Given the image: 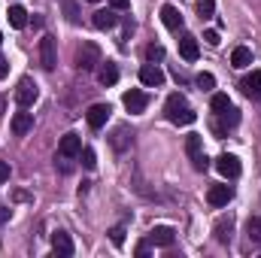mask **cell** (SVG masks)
<instances>
[{
	"instance_id": "obj_1",
	"label": "cell",
	"mask_w": 261,
	"mask_h": 258,
	"mask_svg": "<svg viewBox=\"0 0 261 258\" xmlns=\"http://www.w3.org/2000/svg\"><path fill=\"white\" fill-rule=\"evenodd\" d=\"M164 113H167V119H170L173 125H192V122L197 119V113L186 104L182 94H170L167 104H164Z\"/></svg>"
},
{
	"instance_id": "obj_2",
	"label": "cell",
	"mask_w": 261,
	"mask_h": 258,
	"mask_svg": "<svg viewBox=\"0 0 261 258\" xmlns=\"http://www.w3.org/2000/svg\"><path fill=\"white\" fill-rule=\"evenodd\" d=\"M37 97H40L37 82H34L31 76L18 79V85H15V104H18L21 110H28V107H34V104H37Z\"/></svg>"
},
{
	"instance_id": "obj_3",
	"label": "cell",
	"mask_w": 261,
	"mask_h": 258,
	"mask_svg": "<svg viewBox=\"0 0 261 258\" xmlns=\"http://www.w3.org/2000/svg\"><path fill=\"white\" fill-rule=\"evenodd\" d=\"M186 152H189V158H192V164H195L197 173H203V170L210 167V161H206V155H203V137H200V134H189V137H186Z\"/></svg>"
},
{
	"instance_id": "obj_4",
	"label": "cell",
	"mask_w": 261,
	"mask_h": 258,
	"mask_svg": "<svg viewBox=\"0 0 261 258\" xmlns=\"http://www.w3.org/2000/svg\"><path fill=\"white\" fill-rule=\"evenodd\" d=\"M97 64H103L100 61V46L97 43H82V49L76 52V67L79 70H94Z\"/></svg>"
},
{
	"instance_id": "obj_5",
	"label": "cell",
	"mask_w": 261,
	"mask_h": 258,
	"mask_svg": "<svg viewBox=\"0 0 261 258\" xmlns=\"http://www.w3.org/2000/svg\"><path fill=\"white\" fill-rule=\"evenodd\" d=\"M110 104H94V107H88V113H85V122H88V128L100 131L107 125V119H110Z\"/></svg>"
},
{
	"instance_id": "obj_6",
	"label": "cell",
	"mask_w": 261,
	"mask_h": 258,
	"mask_svg": "<svg viewBox=\"0 0 261 258\" xmlns=\"http://www.w3.org/2000/svg\"><path fill=\"white\" fill-rule=\"evenodd\" d=\"M216 170H219L225 179H237V176H240V158H237V155H219V158H216Z\"/></svg>"
},
{
	"instance_id": "obj_7",
	"label": "cell",
	"mask_w": 261,
	"mask_h": 258,
	"mask_svg": "<svg viewBox=\"0 0 261 258\" xmlns=\"http://www.w3.org/2000/svg\"><path fill=\"white\" fill-rule=\"evenodd\" d=\"M140 82L146 85V88H158V85H164V73H161V67L158 64H143L140 67Z\"/></svg>"
},
{
	"instance_id": "obj_8",
	"label": "cell",
	"mask_w": 261,
	"mask_h": 258,
	"mask_svg": "<svg viewBox=\"0 0 261 258\" xmlns=\"http://www.w3.org/2000/svg\"><path fill=\"white\" fill-rule=\"evenodd\" d=\"M82 152V137L79 134H64L61 143H58V155L61 158H76Z\"/></svg>"
},
{
	"instance_id": "obj_9",
	"label": "cell",
	"mask_w": 261,
	"mask_h": 258,
	"mask_svg": "<svg viewBox=\"0 0 261 258\" xmlns=\"http://www.w3.org/2000/svg\"><path fill=\"white\" fill-rule=\"evenodd\" d=\"M40 64L46 70H55V64H58V52H55V40L52 37L40 40Z\"/></svg>"
},
{
	"instance_id": "obj_10",
	"label": "cell",
	"mask_w": 261,
	"mask_h": 258,
	"mask_svg": "<svg viewBox=\"0 0 261 258\" xmlns=\"http://www.w3.org/2000/svg\"><path fill=\"white\" fill-rule=\"evenodd\" d=\"M213 234H216V240H219V243H225V246H228V243L234 240V216H222V219L213 225Z\"/></svg>"
},
{
	"instance_id": "obj_11",
	"label": "cell",
	"mask_w": 261,
	"mask_h": 258,
	"mask_svg": "<svg viewBox=\"0 0 261 258\" xmlns=\"http://www.w3.org/2000/svg\"><path fill=\"white\" fill-rule=\"evenodd\" d=\"M122 104H125V110H128V113H143V110L149 107V97H146L140 88H130V91H125Z\"/></svg>"
},
{
	"instance_id": "obj_12",
	"label": "cell",
	"mask_w": 261,
	"mask_h": 258,
	"mask_svg": "<svg viewBox=\"0 0 261 258\" xmlns=\"http://www.w3.org/2000/svg\"><path fill=\"white\" fill-rule=\"evenodd\" d=\"M173 240H176V231L167 225H155L149 231V243H155V246H173Z\"/></svg>"
},
{
	"instance_id": "obj_13",
	"label": "cell",
	"mask_w": 261,
	"mask_h": 258,
	"mask_svg": "<svg viewBox=\"0 0 261 258\" xmlns=\"http://www.w3.org/2000/svg\"><path fill=\"white\" fill-rule=\"evenodd\" d=\"M231 197H234V189L231 186H210V192H206V200L213 207H228Z\"/></svg>"
},
{
	"instance_id": "obj_14",
	"label": "cell",
	"mask_w": 261,
	"mask_h": 258,
	"mask_svg": "<svg viewBox=\"0 0 261 258\" xmlns=\"http://www.w3.org/2000/svg\"><path fill=\"white\" fill-rule=\"evenodd\" d=\"M240 88H243V94H246V97H252V100H261V70H252L249 76H243Z\"/></svg>"
},
{
	"instance_id": "obj_15",
	"label": "cell",
	"mask_w": 261,
	"mask_h": 258,
	"mask_svg": "<svg viewBox=\"0 0 261 258\" xmlns=\"http://www.w3.org/2000/svg\"><path fill=\"white\" fill-rule=\"evenodd\" d=\"M9 128H12L15 137L31 134V131H34V116H31V113H15V116H12V122H9Z\"/></svg>"
},
{
	"instance_id": "obj_16",
	"label": "cell",
	"mask_w": 261,
	"mask_h": 258,
	"mask_svg": "<svg viewBox=\"0 0 261 258\" xmlns=\"http://www.w3.org/2000/svg\"><path fill=\"white\" fill-rule=\"evenodd\" d=\"M52 249H55V255H64V258H70L73 255V240H70V234H64V231H55L52 234Z\"/></svg>"
},
{
	"instance_id": "obj_17",
	"label": "cell",
	"mask_w": 261,
	"mask_h": 258,
	"mask_svg": "<svg viewBox=\"0 0 261 258\" xmlns=\"http://www.w3.org/2000/svg\"><path fill=\"white\" fill-rule=\"evenodd\" d=\"M179 55H182L186 61H197V55H200V46H197V37H192V34H186V37L179 40Z\"/></svg>"
},
{
	"instance_id": "obj_18",
	"label": "cell",
	"mask_w": 261,
	"mask_h": 258,
	"mask_svg": "<svg viewBox=\"0 0 261 258\" xmlns=\"http://www.w3.org/2000/svg\"><path fill=\"white\" fill-rule=\"evenodd\" d=\"M91 24H94L97 31H110V28H116V9H97L94 18H91Z\"/></svg>"
},
{
	"instance_id": "obj_19",
	"label": "cell",
	"mask_w": 261,
	"mask_h": 258,
	"mask_svg": "<svg viewBox=\"0 0 261 258\" xmlns=\"http://www.w3.org/2000/svg\"><path fill=\"white\" fill-rule=\"evenodd\" d=\"M161 21H164L170 31H179V28H182V15H179V9H176V6H170V3H164V6H161Z\"/></svg>"
},
{
	"instance_id": "obj_20",
	"label": "cell",
	"mask_w": 261,
	"mask_h": 258,
	"mask_svg": "<svg viewBox=\"0 0 261 258\" xmlns=\"http://www.w3.org/2000/svg\"><path fill=\"white\" fill-rule=\"evenodd\" d=\"M231 64L237 67V70L249 67V64H252V49H246V46H237V49L231 52Z\"/></svg>"
},
{
	"instance_id": "obj_21",
	"label": "cell",
	"mask_w": 261,
	"mask_h": 258,
	"mask_svg": "<svg viewBox=\"0 0 261 258\" xmlns=\"http://www.w3.org/2000/svg\"><path fill=\"white\" fill-rule=\"evenodd\" d=\"M110 140H113V149H116V152H125V149L130 146V134H128L125 125H119V128L113 131V137H110Z\"/></svg>"
},
{
	"instance_id": "obj_22",
	"label": "cell",
	"mask_w": 261,
	"mask_h": 258,
	"mask_svg": "<svg viewBox=\"0 0 261 258\" xmlns=\"http://www.w3.org/2000/svg\"><path fill=\"white\" fill-rule=\"evenodd\" d=\"M97 79H100V85H116L119 82V67L107 61V64L97 70Z\"/></svg>"
},
{
	"instance_id": "obj_23",
	"label": "cell",
	"mask_w": 261,
	"mask_h": 258,
	"mask_svg": "<svg viewBox=\"0 0 261 258\" xmlns=\"http://www.w3.org/2000/svg\"><path fill=\"white\" fill-rule=\"evenodd\" d=\"M246 240L255 243V246H261V219L258 216H252V219L246 222Z\"/></svg>"
},
{
	"instance_id": "obj_24",
	"label": "cell",
	"mask_w": 261,
	"mask_h": 258,
	"mask_svg": "<svg viewBox=\"0 0 261 258\" xmlns=\"http://www.w3.org/2000/svg\"><path fill=\"white\" fill-rule=\"evenodd\" d=\"M9 24L12 28H24L28 24V12L21 6H9Z\"/></svg>"
},
{
	"instance_id": "obj_25",
	"label": "cell",
	"mask_w": 261,
	"mask_h": 258,
	"mask_svg": "<svg viewBox=\"0 0 261 258\" xmlns=\"http://www.w3.org/2000/svg\"><path fill=\"white\" fill-rule=\"evenodd\" d=\"M197 88L200 91H213L216 88V76L213 73H197Z\"/></svg>"
},
{
	"instance_id": "obj_26",
	"label": "cell",
	"mask_w": 261,
	"mask_h": 258,
	"mask_svg": "<svg viewBox=\"0 0 261 258\" xmlns=\"http://www.w3.org/2000/svg\"><path fill=\"white\" fill-rule=\"evenodd\" d=\"M216 12V0H197V15L200 18H213Z\"/></svg>"
},
{
	"instance_id": "obj_27",
	"label": "cell",
	"mask_w": 261,
	"mask_h": 258,
	"mask_svg": "<svg viewBox=\"0 0 261 258\" xmlns=\"http://www.w3.org/2000/svg\"><path fill=\"white\" fill-rule=\"evenodd\" d=\"M213 113H225L228 107H231V100H228V94H213Z\"/></svg>"
},
{
	"instance_id": "obj_28",
	"label": "cell",
	"mask_w": 261,
	"mask_h": 258,
	"mask_svg": "<svg viewBox=\"0 0 261 258\" xmlns=\"http://www.w3.org/2000/svg\"><path fill=\"white\" fill-rule=\"evenodd\" d=\"M79 158H82V164H85L88 170H94V164H97V155H94V149H82V152H79Z\"/></svg>"
},
{
	"instance_id": "obj_29",
	"label": "cell",
	"mask_w": 261,
	"mask_h": 258,
	"mask_svg": "<svg viewBox=\"0 0 261 258\" xmlns=\"http://www.w3.org/2000/svg\"><path fill=\"white\" fill-rule=\"evenodd\" d=\"M161 58H164V46H149V49H146V61L155 64V61H161Z\"/></svg>"
},
{
	"instance_id": "obj_30",
	"label": "cell",
	"mask_w": 261,
	"mask_h": 258,
	"mask_svg": "<svg viewBox=\"0 0 261 258\" xmlns=\"http://www.w3.org/2000/svg\"><path fill=\"white\" fill-rule=\"evenodd\" d=\"M110 240H113L116 246H122V243H125V228H122V225H116V228L110 231Z\"/></svg>"
},
{
	"instance_id": "obj_31",
	"label": "cell",
	"mask_w": 261,
	"mask_h": 258,
	"mask_svg": "<svg viewBox=\"0 0 261 258\" xmlns=\"http://www.w3.org/2000/svg\"><path fill=\"white\" fill-rule=\"evenodd\" d=\"M203 40H206V46H219V43H222V40H219V31H206Z\"/></svg>"
},
{
	"instance_id": "obj_32",
	"label": "cell",
	"mask_w": 261,
	"mask_h": 258,
	"mask_svg": "<svg viewBox=\"0 0 261 258\" xmlns=\"http://www.w3.org/2000/svg\"><path fill=\"white\" fill-rule=\"evenodd\" d=\"M64 12H67V18H70V21H79V15H76V3H70V0H67Z\"/></svg>"
},
{
	"instance_id": "obj_33",
	"label": "cell",
	"mask_w": 261,
	"mask_h": 258,
	"mask_svg": "<svg viewBox=\"0 0 261 258\" xmlns=\"http://www.w3.org/2000/svg\"><path fill=\"white\" fill-rule=\"evenodd\" d=\"M134 252H137V258H146V255H149V243H146V240H143V243H137V249H134Z\"/></svg>"
},
{
	"instance_id": "obj_34",
	"label": "cell",
	"mask_w": 261,
	"mask_h": 258,
	"mask_svg": "<svg viewBox=\"0 0 261 258\" xmlns=\"http://www.w3.org/2000/svg\"><path fill=\"white\" fill-rule=\"evenodd\" d=\"M6 179H9V164L0 161V183H6Z\"/></svg>"
},
{
	"instance_id": "obj_35",
	"label": "cell",
	"mask_w": 261,
	"mask_h": 258,
	"mask_svg": "<svg viewBox=\"0 0 261 258\" xmlns=\"http://www.w3.org/2000/svg\"><path fill=\"white\" fill-rule=\"evenodd\" d=\"M110 6H113V9H128L130 0H110Z\"/></svg>"
},
{
	"instance_id": "obj_36",
	"label": "cell",
	"mask_w": 261,
	"mask_h": 258,
	"mask_svg": "<svg viewBox=\"0 0 261 258\" xmlns=\"http://www.w3.org/2000/svg\"><path fill=\"white\" fill-rule=\"evenodd\" d=\"M6 73H9V64H6V58H3V55H0V79H3V76H6Z\"/></svg>"
},
{
	"instance_id": "obj_37",
	"label": "cell",
	"mask_w": 261,
	"mask_h": 258,
	"mask_svg": "<svg viewBox=\"0 0 261 258\" xmlns=\"http://www.w3.org/2000/svg\"><path fill=\"white\" fill-rule=\"evenodd\" d=\"M3 222H9V210H6V207H0V225H3Z\"/></svg>"
},
{
	"instance_id": "obj_38",
	"label": "cell",
	"mask_w": 261,
	"mask_h": 258,
	"mask_svg": "<svg viewBox=\"0 0 261 258\" xmlns=\"http://www.w3.org/2000/svg\"><path fill=\"white\" fill-rule=\"evenodd\" d=\"M0 113H3V97H0Z\"/></svg>"
},
{
	"instance_id": "obj_39",
	"label": "cell",
	"mask_w": 261,
	"mask_h": 258,
	"mask_svg": "<svg viewBox=\"0 0 261 258\" xmlns=\"http://www.w3.org/2000/svg\"><path fill=\"white\" fill-rule=\"evenodd\" d=\"M88 3H100V0H88Z\"/></svg>"
},
{
	"instance_id": "obj_40",
	"label": "cell",
	"mask_w": 261,
	"mask_h": 258,
	"mask_svg": "<svg viewBox=\"0 0 261 258\" xmlns=\"http://www.w3.org/2000/svg\"><path fill=\"white\" fill-rule=\"evenodd\" d=\"M0 43H3V37H0Z\"/></svg>"
}]
</instances>
